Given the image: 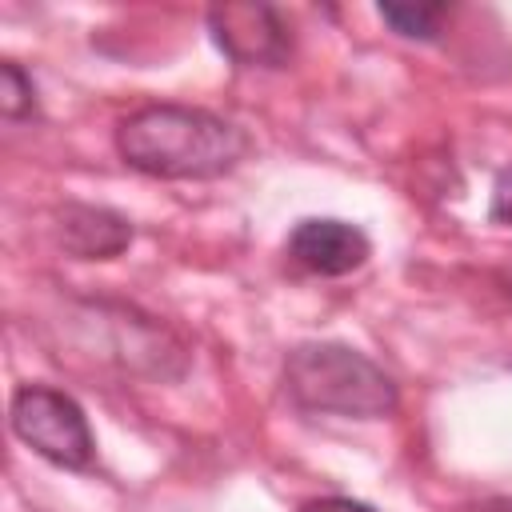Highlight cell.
<instances>
[{"mask_svg":"<svg viewBox=\"0 0 512 512\" xmlns=\"http://www.w3.org/2000/svg\"><path fill=\"white\" fill-rule=\"evenodd\" d=\"M116 152L156 180H216L248 156V136L204 108L152 104L116 128Z\"/></svg>","mask_w":512,"mask_h":512,"instance_id":"obj_1","label":"cell"},{"mask_svg":"<svg viewBox=\"0 0 512 512\" xmlns=\"http://www.w3.org/2000/svg\"><path fill=\"white\" fill-rule=\"evenodd\" d=\"M284 392L304 412L376 420L396 412V380L348 344H300L284 360Z\"/></svg>","mask_w":512,"mask_h":512,"instance_id":"obj_2","label":"cell"},{"mask_svg":"<svg viewBox=\"0 0 512 512\" xmlns=\"http://www.w3.org/2000/svg\"><path fill=\"white\" fill-rule=\"evenodd\" d=\"M8 420H12V432L32 452H40L44 460H52L60 468H88L96 456L84 408L60 388H48V384L16 388Z\"/></svg>","mask_w":512,"mask_h":512,"instance_id":"obj_3","label":"cell"},{"mask_svg":"<svg viewBox=\"0 0 512 512\" xmlns=\"http://www.w3.org/2000/svg\"><path fill=\"white\" fill-rule=\"evenodd\" d=\"M212 40L248 68H280L292 52V32L284 16L268 4H220L208 12Z\"/></svg>","mask_w":512,"mask_h":512,"instance_id":"obj_4","label":"cell"},{"mask_svg":"<svg viewBox=\"0 0 512 512\" xmlns=\"http://www.w3.org/2000/svg\"><path fill=\"white\" fill-rule=\"evenodd\" d=\"M372 244L368 236L348 224V220H332V216H308L292 228L288 236V256L316 272V276H344V272H356L364 260H368Z\"/></svg>","mask_w":512,"mask_h":512,"instance_id":"obj_5","label":"cell"},{"mask_svg":"<svg viewBox=\"0 0 512 512\" xmlns=\"http://www.w3.org/2000/svg\"><path fill=\"white\" fill-rule=\"evenodd\" d=\"M56 244L76 260H112L132 244V224L96 204H64L56 212Z\"/></svg>","mask_w":512,"mask_h":512,"instance_id":"obj_6","label":"cell"},{"mask_svg":"<svg viewBox=\"0 0 512 512\" xmlns=\"http://www.w3.org/2000/svg\"><path fill=\"white\" fill-rule=\"evenodd\" d=\"M444 16H448V4H380V20L392 24V32H400L408 40L440 36Z\"/></svg>","mask_w":512,"mask_h":512,"instance_id":"obj_7","label":"cell"},{"mask_svg":"<svg viewBox=\"0 0 512 512\" xmlns=\"http://www.w3.org/2000/svg\"><path fill=\"white\" fill-rule=\"evenodd\" d=\"M0 108H4V116L8 120H20V116H28L32 108H36V92H32V80L12 64V60H4L0 64Z\"/></svg>","mask_w":512,"mask_h":512,"instance_id":"obj_8","label":"cell"},{"mask_svg":"<svg viewBox=\"0 0 512 512\" xmlns=\"http://www.w3.org/2000/svg\"><path fill=\"white\" fill-rule=\"evenodd\" d=\"M488 216H492L496 224H512V164H504L500 176H496V184H492Z\"/></svg>","mask_w":512,"mask_h":512,"instance_id":"obj_9","label":"cell"},{"mask_svg":"<svg viewBox=\"0 0 512 512\" xmlns=\"http://www.w3.org/2000/svg\"><path fill=\"white\" fill-rule=\"evenodd\" d=\"M304 512H376V508H368L360 500H348V496H324V500L304 504Z\"/></svg>","mask_w":512,"mask_h":512,"instance_id":"obj_10","label":"cell"}]
</instances>
